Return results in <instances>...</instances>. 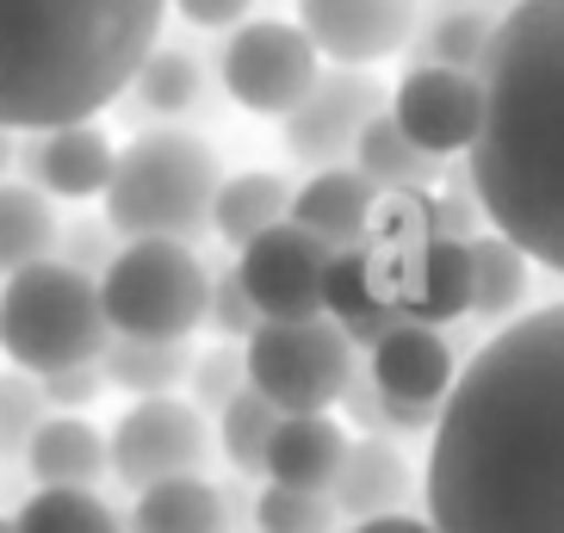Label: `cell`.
<instances>
[{
	"mask_svg": "<svg viewBox=\"0 0 564 533\" xmlns=\"http://www.w3.org/2000/svg\"><path fill=\"white\" fill-rule=\"evenodd\" d=\"M100 372L106 384L131 391V398H167L193 372V348L186 341H118L112 335L100 353Z\"/></svg>",
	"mask_w": 564,
	"mask_h": 533,
	"instance_id": "4316f807",
	"label": "cell"
},
{
	"mask_svg": "<svg viewBox=\"0 0 564 533\" xmlns=\"http://www.w3.org/2000/svg\"><path fill=\"white\" fill-rule=\"evenodd\" d=\"M124 94H137V106H143V112H155V118H181V112H193V106H199L205 81H199V63H193L186 51H162V44H155Z\"/></svg>",
	"mask_w": 564,
	"mask_h": 533,
	"instance_id": "f1b7e54d",
	"label": "cell"
},
{
	"mask_svg": "<svg viewBox=\"0 0 564 533\" xmlns=\"http://www.w3.org/2000/svg\"><path fill=\"white\" fill-rule=\"evenodd\" d=\"M354 167H360L379 193H384V186H391V193H415V186H429L434 174H441V162L415 150L410 137L398 131V118H391V112L366 118V131L354 137Z\"/></svg>",
	"mask_w": 564,
	"mask_h": 533,
	"instance_id": "cb8c5ba5",
	"label": "cell"
},
{
	"mask_svg": "<svg viewBox=\"0 0 564 533\" xmlns=\"http://www.w3.org/2000/svg\"><path fill=\"white\" fill-rule=\"evenodd\" d=\"M354 533H434V527L415 515H379V521H354Z\"/></svg>",
	"mask_w": 564,
	"mask_h": 533,
	"instance_id": "60d3db41",
	"label": "cell"
},
{
	"mask_svg": "<svg viewBox=\"0 0 564 533\" xmlns=\"http://www.w3.org/2000/svg\"><path fill=\"white\" fill-rule=\"evenodd\" d=\"M323 56L316 44L299 32V25H285V19H242L217 56V75H224V94H230L242 112L254 118H285L299 112V100L316 87L323 75Z\"/></svg>",
	"mask_w": 564,
	"mask_h": 533,
	"instance_id": "ba28073f",
	"label": "cell"
},
{
	"mask_svg": "<svg viewBox=\"0 0 564 533\" xmlns=\"http://www.w3.org/2000/svg\"><path fill=\"white\" fill-rule=\"evenodd\" d=\"M106 341V311H100V280H87L75 266L32 261L7 273L0 285V353L19 372H63V367H100Z\"/></svg>",
	"mask_w": 564,
	"mask_h": 533,
	"instance_id": "5b68a950",
	"label": "cell"
},
{
	"mask_svg": "<svg viewBox=\"0 0 564 533\" xmlns=\"http://www.w3.org/2000/svg\"><path fill=\"white\" fill-rule=\"evenodd\" d=\"M341 403H348V416L360 422L366 434H384V398H379V384L366 379V372H354V379H348Z\"/></svg>",
	"mask_w": 564,
	"mask_h": 533,
	"instance_id": "f35d334b",
	"label": "cell"
},
{
	"mask_svg": "<svg viewBox=\"0 0 564 533\" xmlns=\"http://www.w3.org/2000/svg\"><path fill=\"white\" fill-rule=\"evenodd\" d=\"M422 497L434 533H564V304L514 317L465 360Z\"/></svg>",
	"mask_w": 564,
	"mask_h": 533,
	"instance_id": "6da1fadb",
	"label": "cell"
},
{
	"mask_svg": "<svg viewBox=\"0 0 564 533\" xmlns=\"http://www.w3.org/2000/svg\"><path fill=\"white\" fill-rule=\"evenodd\" d=\"M205 323H212V329L224 335V341H249V335L261 329V311L249 304V292H242V280H236V266L212 280V298H205Z\"/></svg>",
	"mask_w": 564,
	"mask_h": 533,
	"instance_id": "d590c367",
	"label": "cell"
},
{
	"mask_svg": "<svg viewBox=\"0 0 564 533\" xmlns=\"http://www.w3.org/2000/svg\"><path fill=\"white\" fill-rule=\"evenodd\" d=\"M0 533H13V515H0Z\"/></svg>",
	"mask_w": 564,
	"mask_h": 533,
	"instance_id": "7bdbcfd3",
	"label": "cell"
},
{
	"mask_svg": "<svg viewBox=\"0 0 564 533\" xmlns=\"http://www.w3.org/2000/svg\"><path fill=\"white\" fill-rule=\"evenodd\" d=\"M224 186L217 150L193 131H143L131 137L106 181V224L118 242H199L212 236V199Z\"/></svg>",
	"mask_w": 564,
	"mask_h": 533,
	"instance_id": "277c9868",
	"label": "cell"
},
{
	"mask_svg": "<svg viewBox=\"0 0 564 533\" xmlns=\"http://www.w3.org/2000/svg\"><path fill=\"white\" fill-rule=\"evenodd\" d=\"M410 490H415V478H410V459L398 453V440L360 434V440H348V453H341L329 502H335V515L379 521V515H398L403 502H410Z\"/></svg>",
	"mask_w": 564,
	"mask_h": 533,
	"instance_id": "d6986e66",
	"label": "cell"
},
{
	"mask_svg": "<svg viewBox=\"0 0 564 533\" xmlns=\"http://www.w3.org/2000/svg\"><path fill=\"white\" fill-rule=\"evenodd\" d=\"M13 155H19V150H13V131H0V181H7V167H13Z\"/></svg>",
	"mask_w": 564,
	"mask_h": 533,
	"instance_id": "b9f144b4",
	"label": "cell"
},
{
	"mask_svg": "<svg viewBox=\"0 0 564 533\" xmlns=\"http://www.w3.org/2000/svg\"><path fill=\"white\" fill-rule=\"evenodd\" d=\"M341 453H348V434L335 428V416H280L273 440H267V483H285V490H323L329 497L335 471H341Z\"/></svg>",
	"mask_w": 564,
	"mask_h": 533,
	"instance_id": "ffe728a7",
	"label": "cell"
},
{
	"mask_svg": "<svg viewBox=\"0 0 564 533\" xmlns=\"http://www.w3.org/2000/svg\"><path fill=\"white\" fill-rule=\"evenodd\" d=\"M273 428H280V410L261 398V391H236L224 410H217V447H224V459H230L236 471H261L267 466V440H273Z\"/></svg>",
	"mask_w": 564,
	"mask_h": 533,
	"instance_id": "f546056e",
	"label": "cell"
},
{
	"mask_svg": "<svg viewBox=\"0 0 564 533\" xmlns=\"http://www.w3.org/2000/svg\"><path fill=\"white\" fill-rule=\"evenodd\" d=\"M329 242L311 230H299L292 217L261 230L254 242H242L236 254V280L249 292V304L261 311V323H304L323 317V266H329Z\"/></svg>",
	"mask_w": 564,
	"mask_h": 533,
	"instance_id": "30bf717a",
	"label": "cell"
},
{
	"mask_svg": "<svg viewBox=\"0 0 564 533\" xmlns=\"http://www.w3.org/2000/svg\"><path fill=\"white\" fill-rule=\"evenodd\" d=\"M490 37H497V19H484V13H429L422 37L410 44V68L434 63V68H465V75H478Z\"/></svg>",
	"mask_w": 564,
	"mask_h": 533,
	"instance_id": "83f0119b",
	"label": "cell"
},
{
	"mask_svg": "<svg viewBox=\"0 0 564 533\" xmlns=\"http://www.w3.org/2000/svg\"><path fill=\"white\" fill-rule=\"evenodd\" d=\"M19 162H25V174H32V186L44 193V199H100L106 181H112V137L87 118V124H56V131H32V143L19 150Z\"/></svg>",
	"mask_w": 564,
	"mask_h": 533,
	"instance_id": "2e32d148",
	"label": "cell"
},
{
	"mask_svg": "<svg viewBox=\"0 0 564 533\" xmlns=\"http://www.w3.org/2000/svg\"><path fill=\"white\" fill-rule=\"evenodd\" d=\"M323 317L348 335L354 348H372L391 323H403L391 304H384V280H379V249L372 242H354V249H335L323 266Z\"/></svg>",
	"mask_w": 564,
	"mask_h": 533,
	"instance_id": "ac0fdd59",
	"label": "cell"
},
{
	"mask_svg": "<svg viewBox=\"0 0 564 533\" xmlns=\"http://www.w3.org/2000/svg\"><path fill=\"white\" fill-rule=\"evenodd\" d=\"M167 0H0V131L87 124L162 44Z\"/></svg>",
	"mask_w": 564,
	"mask_h": 533,
	"instance_id": "3957f363",
	"label": "cell"
},
{
	"mask_svg": "<svg viewBox=\"0 0 564 533\" xmlns=\"http://www.w3.org/2000/svg\"><path fill=\"white\" fill-rule=\"evenodd\" d=\"M44 416H51V403L32 372H0V459H25Z\"/></svg>",
	"mask_w": 564,
	"mask_h": 533,
	"instance_id": "d6a6232c",
	"label": "cell"
},
{
	"mask_svg": "<svg viewBox=\"0 0 564 533\" xmlns=\"http://www.w3.org/2000/svg\"><path fill=\"white\" fill-rule=\"evenodd\" d=\"M484 124L465 155L484 224L564 280V0H514L478 68Z\"/></svg>",
	"mask_w": 564,
	"mask_h": 533,
	"instance_id": "7a4b0ae2",
	"label": "cell"
},
{
	"mask_svg": "<svg viewBox=\"0 0 564 533\" xmlns=\"http://www.w3.org/2000/svg\"><path fill=\"white\" fill-rule=\"evenodd\" d=\"M372 211H379V186L366 181L354 162L316 167L304 186H292V224L323 236L329 249H354L372 230Z\"/></svg>",
	"mask_w": 564,
	"mask_h": 533,
	"instance_id": "e0dca14e",
	"label": "cell"
},
{
	"mask_svg": "<svg viewBox=\"0 0 564 533\" xmlns=\"http://www.w3.org/2000/svg\"><path fill=\"white\" fill-rule=\"evenodd\" d=\"M465 249H471V317H484V323L514 317L521 298H528V254L497 230L471 236Z\"/></svg>",
	"mask_w": 564,
	"mask_h": 533,
	"instance_id": "484cf974",
	"label": "cell"
},
{
	"mask_svg": "<svg viewBox=\"0 0 564 533\" xmlns=\"http://www.w3.org/2000/svg\"><path fill=\"white\" fill-rule=\"evenodd\" d=\"M186 384H193V410H199V416L212 410V416H217V410L249 384V372H242V348H236V341H217L212 353H193Z\"/></svg>",
	"mask_w": 564,
	"mask_h": 533,
	"instance_id": "836d02e7",
	"label": "cell"
},
{
	"mask_svg": "<svg viewBox=\"0 0 564 533\" xmlns=\"http://www.w3.org/2000/svg\"><path fill=\"white\" fill-rule=\"evenodd\" d=\"M112 224L106 217H75V224H56V261L87 273V280H100L106 261H112Z\"/></svg>",
	"mask_w": 564,
	"mask_h": 533,
	"instance_id": "e575fe53",
	"label": "cell"
},
{
	"mask_svg": "<svg viewBox=\"0 0 564 533\" xmlns=\"http://www.w3.org/2000/svg\"><path fill=\"white\" fill-rule=\"evenodd\" d=\"M167 7H181V19L199 25V32H236L254 0H167Z\"/></svg>",
	"mask_w": 564,
	"mask_h": 533,
	"instance_id": "74e56055",
	"label": "cell"
},
{
	"mask_svg": "<svg viewBox=\"0 0 564 533\" xmlns=\"http://www.w3.org/2000/svg\"><path fill=\"white\" fill-rule=\"evenodd\" d=\"M13 533H118V515L94 490H32Z\"/></svg>",
	"mask_w": 564,
	"mask_h": 533,
	"instance_id": "4dcf8cb0",
	"label": "cell"
},
{
	"mask_svg": "<svg viewBox=\"0 0 564 533\" xmlns=\"http://www.w3.org/2000/svg\"><path fill=\"white\" fill-rule=\"evenodd\" d=\"M106 459H112L118 483L150 490V483H167V478H199L205 459H212V434H205V416L193 403L137 398L118 416L112 440H106Z\"/></svg>",
	"mask_w": 564,
	"mask_h": 533,
	"instance_id": "9c48e42d",
	"label": "cell"
},
{
	"mask_svg": "<svg viewBox=\"0 0 564 533\" xmlns=\"http://www.w3.org/2000/svg\"><path fill=\"white\" fill-rule=\"evenodd\" d=\"M422 0H299V32L329 56V68H372L410 51Z\"/></svg>",
	"mask_w": 564,
	"mask_h": 533,
	"instance_id": "5bb4252c",
	"label": "cell"
},
{
	"mask_svg": "<svg viewBox=\"0 0 564 533\" xmlns=\"http://www.w3.org/2000/svg\"><path fill=\"white\" fill-rule=\"evenodd\" d=\"M254 527L261 533H329L335 527V502L323 490H285L267 483L254 497Z\"/></svg>",
	"mask_w": 564,
	"mask_h": 533,
	"instance_id": "1f68e13d",
	"label": "cell"
},
{
	"mask_svg": "<svg viewBox=\"0 0 564 533\" xmlns=\"http://www.w3.org/2000/svg\"><path fill=\"white\" fill-rule=\"evenodd\" d=\"M131 533H230V502L205 478H167L137 490Z\"/></svg>",
	"mask_w": 564,
	"mask_h": 533,
	"instance_id": "7402d4cb",
	"label": "cell"
},
{
	"mask_svg": "<svg viewBox=\"0 0 564 533\" xmlns=\"http://www.w3.org/2000/svg\"><path fill=\"white\" fill-rule=\"evenodd\" d=\"M384 112L398 118V131L410 137L422 155L447 162V155H471V143H478L484 87H478V75H465V68L422 63L391 87V106H384Z\"/></svg>",
	"mask_w": 564,
	"mask_h": 533,
	"instance_id": "8fae6325",
	"label": "cell"
},
{
	"mask_svg": "<svg viewBox=\"0 0 564 533\" xmlns=\"http://www.w3.org/2000/svg\"><path fill=\"white\" fill-rule=\"evenodd\" d=\"M514 0H429V13H484V19H502Z\"/></svg>",
	"mask_w": 564,
	"mask_h": 533,
	"instance_id": "ab89813d",
	"label": "cell"
},
{
	"mask_svg": "<svg viewBox=\"0 0 564 533\" xmlns=\"http://www.w3.org/2000/svg\"><path fill=\"white\" fill-rule=\"evenodd\" d=\"M292 217V181L285 174H267V167H249V174H230V181L217 186L212 199V230L224 242H254L261 230L285 224Z\"/></svg>",
	"mask_w": 564,
	"mask_h": 533,
	"instance_id": "603a6c76",
	"label": "cell"
},
{
	"mask_svg": "<svg viewBox=\"0 0 564 533\" xmlns=\"http://www.w3.org/2000/svg\"><path fill=\"white\" fill-rule=\"evenodd\" d=\"M37 391H44V403H51V410L75 416V410H87V403L106 391V372L100 367H63V372H44V379H37Z\"/></svg>",
	"mask_w": 564,
	"mask_h": 533,
	"instance_id": "8d00e7d4",
	"label": "cell"
},
{
	"mask_svg": "<svg viewBox=\"0 0 564 533\" xmlns=\"http://www.w3.org/2000/svg\"><path fill=\"white\" fill-rule=\"evenodd\" d=\"M56 254V211L32 181H0V273Z\"/></svg>",
	"mask_w": 564,
	"mask_h": 533,
	"instance_id": "d4e9b609",
	"label": "cell"
},
{
	"mask_svg": "<svg viewBox=\"0 0 564 533\" xmlns=\"http://www.w3.org/2000/svg\"><path fill=\"white\" fill-rule=\"evenodd\" d=\"M25 466L37 490H94L100 471H112V459H106V434L87 416H44V428L25 447Z\"/></svg>",
	"mask_w": 564,
	"mask_h": 533,
	"instance_id": "44dd1931",
	"label": "cell"
},
{
	"mask_svg": "<svg viewBox=\"0 0 564 533\" xmlns=\"http://www.w3.org/2000/svg\"><path fill=\"white\" fill-rule=\"evenodd\" d=\"M212 273L186 242H124L100 273V311L118 341H186L205 323Z\"/></svg>",
	"mask_w": 564,
	"mask_h": 533,
	"instance_id": "8992f818",
	"label": "cell"
},
{
	"mask_svg": "<svg viewBox=\"0 0 564 533\" xmlns=\"http://www.w3.org/2000/svg\"><path fill=\"white\" fill-rule=\"evenodd\" d=\"M366 379L379 384L384 403L441 410L453 379H459V360H453L441 329H429V323H391V329L366 348Z\"/></svg>",
	"mask_w": 564,
	"mask_h": 533,
	"instance_id": "9a60e30c",
	"label": "cell"
},
{
	"mask_svg": "<svg viewBox=\"0 0 564 533\" xmlns=\"http://www.w3.org/2000/svg\"><path fill=\"white\" fill-rule=\"evenodd\" d=\"M242 372L249 391H261L280 416H329V403H341L360 367H354V341L329 317H304L261 323L242 341Z\"/></svg>",
	"mask_w": 564,
	"mask_h": 533,
	"instance_id": "52a82bcc",
	"label": "cell"
},
{
	"mask_svg": "<svg viewBox=\"0 0 564 533\" xmlns=\"http://www.w3.org/2000/svg\"><path fill=\"white\" fill-rule=\"evenodd\" d=\"M379 280H384V304L403 323L441 329V323L471 317V249L465 242L429 236V242H410V249H379Z\"/></svg>",
	"mask_w": 564,
	"mask_h": 533,
	"instance_id": "7c38bea8",
	"label": "cell"
},
{
	"mask_svg": "<svg viewBox=\"0 0 564 533\" xmlns=\"http://www.w3.org/2000/svg\"><path fill=\"white\" fill-rule=\"evenodd\" d=\"M384 112V87L372 81V68H329L316 75V87L299 100V112H285V155L316 167H335L354 155V137L366 131V118Z\"/></svg>",
	"mask_w": 564,
	"mask_h": 533,
	"instance_id": "4fadbf2b",
	"label": "cell"
}]
</instances>
